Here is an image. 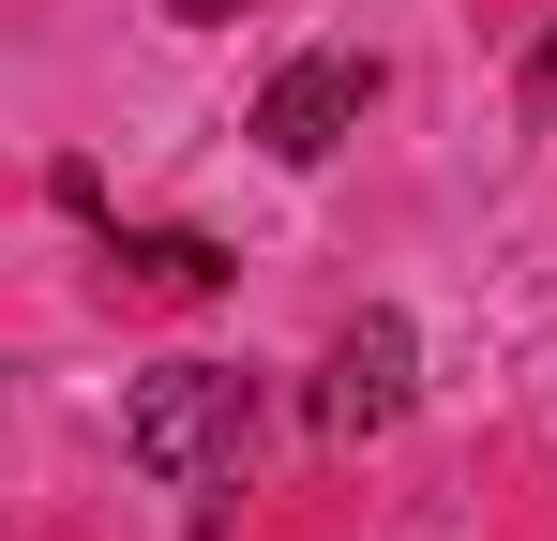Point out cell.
I'll use <instances>...</instances> for the list:
<instances>
[{
  "mask_svg": "<svg viewBox=\"0 0 557 541\" xmlns=\"http://www.w3.org/2000/svg\"><path fill=\"white\" fill-rule=\"evenodd\" d=\"M242 437H257V376H242V361H166V376H136V406H121V451H136L151 481H182V496H211V481L242 466Z\"/></svg>",
  "mask_w": 557,
  "mask_h": 541,
  "instance_id": "1",
  "label": "cell"
},
{
  "mask_svg": "<svg viewBox=\"0 0 557 541\" xmlns=\"http://www.w3.org/2000/svg\"><path fill=\"white\" fill-rule=\"evenodd\" d=\"M407 316H362V331H347V347H332V376H317V437H392V422H407Z\"/></svg>",
  "mask_w": 557,
  "mask_h": 541,
  "instance_id": "2",
  "label": "cell"
},
{
  "mask_svg": "<svg viewBox=\"0 0 557 541\" xmlns=\"http://www.w3.org/2000/svg\"><path fill=\"white\" fill-rule=\"evenodd\" d=\"M362 105H376V61H286V76L257 90V151H272V166H317Z\"/></svg>",
  "mask_w": 557,
  "mask_h": 541,
  "instance_id": "3",
  "label": "cell"
},
{
  "mask_svg": "<svg viewBox=\"0 0 557 541\" xmlns=\"http://www.w3.org/2000/svg\"><path fill=\"white\" fill-rule=\"evenodd\" d=\"M106 270H121L136 301H211V286H226V241H196V226H136V241H106Z\"/></svg>",
  "mask_w": 557,
  "mask_h": 541,
  "instance_id": "4",
  "label": "cell"
}]
</instances>
